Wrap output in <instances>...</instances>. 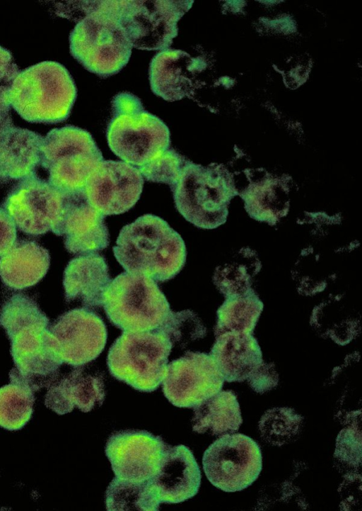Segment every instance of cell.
Here are the masks:
<instances>
[{
	"label": "cell",
	"instance_id": "37",
	"mask_svg": "<svg viewBox=\"0 0 362 511\" xmlns=\"http://www.w3.org/2000/svg\"><path fill=\"white\" fill-rule=\"evenodd\" d=\"M247 382L253 391L258 393H264L274 388L279 382V376L274 365L264 361Z\"/></svg>",
	"mask_w": 362,
	"mask_h": 511
},
{
	"label": "cell",
	"instance_id": "38",
	"mask_svg": "<svg viewBox=\"0 0 362 511\" xmlns=\"http://www.w3.org/2000/svg\"><path fill=\"white\" fill-rule=\"evenodd\" d=\"M16 241V226L11 217L0 207V256L6 252Z\"/></svg>",
	"mask_w": 362,
	"mask_h": 511
},
{
	"label": "cell",
	"instance_id": "20",
	"mask_svg": "<svg viewBox=\"0 0 362 511\" xmlns=\"http://www.w3.org/2000/svg\"><path fill=\"white\" fill-rule=\"evenodd\" d=\"M105 398L104 378L97 371L83 366H74L52 383L45 404L58 415L71 412L75 407L88 412L100 406Z\"/></svg>",
	"mask_w": 362,
	"mask_h": 511
},
{
	"label": "cell",
	"instance_id": "21",
	"mask_svg": "<svg viewBox=\"0 0 362 511\" xmlns=\"http://www.w3.org/2000/svg\"><path fill=\"white\" fill-rule=\"evenodd\" d=\"M43 140L34 131L14 126L11 119L0 126V184L35 174Z\"/></svg>",
	"mask_w": 362,
	"mask_h": 511
},
{
	"label": "cell",
	"instance_id": "28",
	"mask_svg": "<svg viewBox=\"0 0 362 511\" xmlns=\"http://www.w3.org/2000/svg\"><path fill=\"white\" fill-rule=\"evenodd\" d=\"M160 502L148 481L133 482L118 478L112 480L105 492L107 510H139L156 511Z\"/></svg>",
	"mask_w": 362,
	"mask_h": 511
},
{
	"label": "cell",
	"instance_id": "34",
	"mask_svg": "<svg viewBox=\"0 0 362 511\" xmlns=\"http://www.w3.org/2000/svg\"><path fill=\"white\" fill-rule=\"evenodd\" d=\"M254 269L241 263L226 264L215 271L214 284L225 297L243 294L252 289Z\"/></svg>",
	"mask_w": 362,
	"mask_h": 511
},
{
	"label": "cell",
	"instance_id": "15",
	"mask_svg": "<svg viewBox=\"0 0 362 511\" xmlns=\"http://www.w3.org/2000/svg\"><path fill=\"white\" fill-rule=\"evenodd\" d=\"M168 445L159 436L144 430L113 432L105 445V454L116 478L144 482L158 471Z\"/></svg>",
	"mask_w": 362,
	"mask_h": 511
},
{
	"label": "cell",
	"instance_id": "10",
	"mask_svg": "<svg viewBox=\"0 0 362 511\" xmlns=\"http://www.w3.org/2000/svg\"><path fill=\"white\" fill-rule=\"evenodd\" d=\"M202 465L213 485L228 493L241 491L259 477L262 451L258 444L245 434H226L206 449Z\"/></svg>",
	"mask_w": 362,
	"mask_h": 511
},
{
	"label": "cell",
	"instance_id": "5",
	"mask_svg": "<svg viewBox=\"0 0 362 511\" xmlns=\"http://www.w3.org/2000/svg\"><path fill=\"white\" fill-rule=\"evenodd\" d=\"M175 208L194 225L214 229L223 224L234 189L227 172L211 164L204 167L186 159L177 183L170 188Z\"/></svg>",
	"mask_w": 362,
	"mask_h": 511
},
{
	"label": "cell",
	"instance_id": "23",
	"mask_svg": "<svg viewBox=\"0 0 362 511\" xmlns=\"http://www.w3.org/2000/svg\"><path fill=\"white\" fill-rule=\"evenodd\" d=\"M209 354L229 383L247 381L264 363L253 334L225 332L216 335Z\"/></svg>",
	"mask_w": 362,
	"mask_h": 511
},
{
	"label": "cell",
	"instance_id": "6",
	"mask_svg": "<svg viewBox=\"0 0 362 511\" xmlns=\"http://www.w3.org/2000/svg\"><path fill=\"white\" fill-rule=\"evenodd\" d=\"M173 345L162 332H123L110 347V374L141 392L156 390L165 376Z\"/></svg>",
	"mask_w": 362,
	"mask_h": 511
},
{
	"label": "cell",
	"instance_id": "35",
	"mask_svg": "<svg viewBox=\"0 0 362 511\" xmlns=\"http://www.w3.org/2000/svg\"><path fill=\"white\" fill-rule=\"evenodd\" d=\"M19 72L11 52L0 45V115H8V93Z\"/></svg>",
	"mask_w": 362,
	"mask_h": 511
},
{
	"label": "cell",
	"instance_id": "26",
	"mask_svg": "<svg viewBox=\"0 0 362 511\" xmlns=\"http://www.w3.org/2000/svg\"><path fill=\"white\" fill-rule=\"evenodd\" d=\"M264 304L253 288L226 297L216 312L215 336L225 332L253 334Z\"/></svg>",
	"mask_w": 362,
	"mask_h": 511
},
{
	"label": "cell",
	"instance_id": "14",
	"mask_svg": "<svg viewBox=\"0 0 362 511\" xmlns=\"http://www.w3.org/2000/svg\"><path fill=\"white\" fill-rule=\"evenodd\" d=\"M144 182L137 167L123 161L103 160L83 190L88 202L98 212L105 216L119 215L136 203Z\"/></svg>",
	"mask_w": 362,
	"mask_h": 511
},
{
	"label": "cell",
	"instance_id": "9",
	"mask_svg": "<svg viewBox=\"0 0 362 511\" xmlns=\"http://www.w3.org/2000/svg\"><path fill=\"white\" fill-rule=\"evenodd\" d=\"M193 1H118L119 23L132 47L168 48L177 35V23Z\"/></svg>",
	"mask_w": 362,
	"mask_h": 511
},
{
	"label": "cell",
	"instance_id": "33",
	"mask_svg": "<svg viewBox=\"0 0 362 511\" xmlns=\"http://www.w3.org/2000/svg\"><path fill=\"white\" fill-rule=\"evenodd\" d=\"M185 161V157L169 148L138 169L144 179L165 184L171 188L177 183Z\"/></svg>",
	"mask_w": 362,
	"mask_h": 511
},
{
	"label": "cell",
	"instance_id": "4",
	"mask_svg": "<svg viewBox=\"0 0 362 511\" xmlns=\"http://www.w3.org/2000/svg\"><path fill=\"white\" fill-rule=\"evenodd\" d=\"M112 113L106 132L107 144L122 161L138 168L170 148L168 126L146 111L136 96L117 94L112 101Z\"/></svg>",
	"mask_w": 362,
	"mask_h": 511
},
{
	"label": "cell",
	"instance_id": "30",
	"mask_svg": "<svg viewBox=\"0 0 362 511\" xmlns=\"http://www.w3.org/2000/svg\"><path fill=\"white\" fill-rule=\"evenodd\" d=\"M0 325L10 339L25 327L47 328L49 319L33 298L16 293L3 303L0 309Z\"/></svg>",
	"mask_w": 362,
	"mask_h": 511
},
{
	"label": "cell",
	"instance_id": "8",
	"mask_svg": "<svg viewBox=\"0 0 362 511\" xmlns=\"http://www.w3.org/2000/svg\"><path fill=\"white\" fill-rule=\"evenodd\" d=\"M103 160L90 133L78 127L54 128L44 137L40 165L48 172V181L63 193L83 190Z\"/></svg>",
	"mask_w": 362,
	"mask_h": 511
},
{
	"label": "cell",
	"instance_id": "29",
	"mask_svg": "<svg viewBox=\"0 0 362 511\" xmlns=\"http://www.w3.org/2000/svg\"><path fill=\"white\" fill-rule=\"evenodd\" d=\"M34 402V391L26 386L10 383L0 388V427L22 429L32 417Z\"/></svg>",
	"mask_w": 362,
	"mask_h": 511
},
{
	"label": "cell",
	"instance_id": "19",
	"mask_svg": "<svg viewBox=\"0 0 362 511\" xmlns=\"http://www.w3.org/2000/svg\"><path fill=\"white\" fill-rule=\"evenodd\" d=\"M201 477L199 465L187 447L168 445L158 471L148 482L160 503L175 504L198 493Z\"/></svg>",
	"mask_w": 362,
	"mask_h": 511
},
{
	"label": "cell",
	"instance_id": "22",
	"mask_svg": "<svg viewBox=\"0 0 362 511\" xmlns=\"http://www.w3.org/2000/svg\"><path fill=\"white\" fill-rule=\"evenodd\" d=\"M111 281L103 256L98 253L79 255L69 261L64 272L65 300L79 302L88 309L101 307Z\"/></svg>",
	"mask_w": 362,
	"mask_h": 511
},
{
	"label": "cell",
	"instance_id": "1",
	"mask_svg": "<svg viewBox=\"0 0 362 511\" xmlns=\"http://www.w3.org/2000/svg\"><path fill=\"white\" fill-rule=\"evenodd\" d=\"M112 250L127 272L158 282L178 274L187 256L182 237L163 218L152 214L141 215L124 225Z\"/></svg>",
	"mask_w": 362,
	"mask_h": 511
},
{
	"label": "cell",
	"instance_id": "11",
	"mask_svg": "<svg viewBox=\"0 0 362 511\" xmlns=\"http://www.w3.org/2000/svg\"><path fill=\"white\" fill-rule=\"evenodd\" d=\"M64 198V193L35 173L14 185L3 206L21 231L40 235L52 232L59 225Z\"/></svg>",
	"mask_w": 362,
	"mask_h": 511
},
{
	"label": "cell",
	"instance_id": "7",
	"mask_svg": "<svg viewBox=\"0 0 362 511\" xmlns=\"http://www.w3.org/2000/svg\"><path fill=\"white\" fill-rule=\"evenodd\" d=\"M103 306L108 320L124 332L155 330L170 312L165 296L153 279L127 271L110 281Z\"/></svg>",
	"mask_w": 362,
	"mask_h": 511
},
{
	"label": "cell",
	"instance_id": "31",
	"mask_svg": "<svg viewBox=\"0 0 362 511\" xmlns=\"http://www.w3.org/2000/svg\"><path fill=\"white\" fill-rule=\"evenodd\" d=\"M303 420V417L292 408H273L261 417L259 429L266 441L274 445H282L299 432Z\"/></svg>",
	"mask_w": 362,
	"mask_h": 511
},
{
	"label": "cell",
	"instance_id": "18",
	"mask_svg": "<svg viewBox=\"0 0 362 511\" xmlns=\"http://www.w3.org/2000/svg\"><path fill=\"white\" fill-rule=\"evenodd\" d=\"M206 67L202 57H192L185 51L167 48L159 51L149 65L151 91L163 99L173 102L192 97L197 78Z\"/></svg>",
	"mask_w": 362,
	"mask_h": 511
},
{
	"label": "cell",
	"instance_id": "36",
	"mask_svg": "<svg viewBox=\"0 0 362 511\" xmlns=\"http://www.w3.org/2000/svg\"><path fill=\"white\" fill-rule=\"evenodd\" d=\"M361 433L353 429H344L337 439L335 456L356 466L361 463Z\"/></svg>",
	"mask_w": 362,
	"mask_h": 511
},
{
	"label": "cell",
	"instance_id": "16",
	"mask_svg": "<svg viewBox=\"0 0 362 511\" xmlns=\"http://www.w3.org/2000/svg\"><path fill=\"white\" fill-rule=\"evenodd\" d=\"M49 330L57 340L63 363L73 367L95 359L105 348L107 337L102 318L86 308L64 313Z\"/></svg>",
	"mask_w": 362,
	"mask_h": 511
},
{
	"label": "cell",
	"instance_id": "25",
	"mask_svg": "<svg viewBox=\"0 0 362 511\" xmlns=\"http://www.w3.org/2000/svg\"><path fill=\"white\" fill-rule=\"evenodd\" d=\"M193 408L192 429L197 433L231 434L243 423L237 396L230 390L220 391Z\"/></svg>",
	"mask_w": 362,
	"mask_h": 511
},
{
	"label": "cell",
	"instance_id": "24",
	"mask_svg": "<svg viewBox=\"0 0 362 511\" xmlns=\"http://www.w3.org/2000/svg\"><path fill=\"white\" fill-rule=\"evenodd\" d=\"M49 254L36 242L21 240L0 258V277L8 287L21 290L38 283L47 274Z\"/></svg>",
	"mask_w": 362,
	"mask_h": 511
},
{
	"label": "cell",
	"instance_id": "3",
	"mask_svg": "<svg viewBox=\"0 0 362 511\" xmlns=\"http://www.w3.org/2000/svg\"><path fill=\"white\" fill-rule=\"evenodd\" d=\"M76 94L66 67L44 61L20 71L11 84L8 101L26 121L57 123L69 117Z\"/></svg>",
	"mask_w": 362,
	"mask_h": 511
},
{
	"label": "cell",
	"instance_id": "32",
	"mask_svg": "<svg viewBox=\"0 0 362 511\" xmlns=\"http://www.w3.org/2000/svg\"><path fill=\"white\" fill-rule=\"evenodd\" d=\"M175 343L185 344L190 341L203 338L206 335V329L196 313L189 310L180 312L170 310L168 315L156 329Z\"/></svg>",
	"mask_w": 362,
	"mask_h": 511
},
{
	"label": "cell",
	"instance_id": "17",
	"mask_svg": "<svg viewBox=\"0 0 362 511\" xmlns=\"http://www.w3.org/2000/svg\"><path fill=\"white\" fill-rule=\"evenodd\" d=\"M64 193L62 217L52 232L64 236L65 248L71 254L83 255L105 249L109 232L105 215L90 205L84 190Z\"/></svg>",
	"mask_w": 362,
	"mask_h": 511
},
{
	"label": "cell",
	"instance_id": "2",
	"mask_svg": "<svg viewBox=\"0 0 362 511\" xmlns=\"http://www.w3.org/2000/svg\"><path fill=\"white\" fill-rule=\"evenodd\" d=\"M86 15L69 36L71 55L100 77L116 74L128 63L132 47L118 20V1L88 2Z\"/></svg>",
	"mask_w": 362,
	"mask_h": 511
},
{
	"label": "cell",
	"instance_id": "12",
	"mask_svg": "<svg viewBox=\"0 0 362 511\" xmlns=\"http://www.w3.org/2000/svg\"><path fill=\"white\" fill-rule=\"evenodd\" d=\"M11 340V354L15 367L9 372L11 383H20L37 391L54 382L63 361L58 344L49 330L28 327Z\"/></svg>",
	"mask_w": 362,
	"mask_h": 511
},
{
	"label": "cell",
	"instance_id": "13",
	"mask_svg": "<svg viewBox=\"0 0 362 511\" xmlns=\"http://www.w3.org/2000/svg\"><path fill=\"white\" fill-rule=\"evenodd\" d=\"M224 381L210 354L189 351L168 364L162 387L173 405L194 408L221 391Z\"/></svg>",
	"mask_w": 362,
	"mask_h": 511
},
{
	"label": "cell",
	"instance_id": "27",
	"mask_svg": "<svg viewBox=\"0 0 362 511\" xmlns=\"http://www.w3.org/2000/svg\"><path fill=\"white\" fill-rule=\"evenodd\" d=\"M243 198L252 216L271 223L283 216L288 208L285 186L272 177H266L249 186Z\"/></svg>",
	"mask_w": 362,
	"mask_h": 511
}]
</instances>
